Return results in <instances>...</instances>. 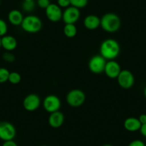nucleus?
I'll list each match as a JSON object with an SVG mask.
<instances>
[{"label":"nucleus","instance_id":"1","mask_svg":"<svg viewBox=\"0 0 146 146\" xmlns=\"http://www.w3.org/2000/svg\"><path fill=\"white\" fill-rule=\"evenodd\" d=\"M120 52V46L114 39H107L100 44V53L106 60H114L119 56Z\"/></svg>","mask_w":146,"mask_h":146},{"label":"nucleus","instance_id":"2","mask_svg":"<svg viewBox=\"0 0 146 146\" xmlns=\"http://www.w3.org/2000/svg\"><path fill=\"white\" fill-rule=\"evenodd\" d=\"M120 25V18L115 13H106L100 19V27L104 31L108 33H114L118 31Z\"/></svg>","mask_w":146,"mask_h":146},{"label":"nucleus","instance_id":"3","mask_svg":"<svg viewBox=\"0 0 146 146\" xmlns=\"http://www.w3.org/2000/svg\"><path fill=\"white\" fill-rule=\"evenodd\" d=\"M20 26L25 32L29 34H35L42 29V22L41 19L36 15H29L24 17Z\"/></svg>","mask_w":146,"mask_h":146},{"label":"nucleus","instance_id":"4","mask_svg":"<svg viewBox=\"0 0 146 146\" xmlns=\"http://www.w3.org/2000/svg\"><path fill=\"white\" fill-rule=\"evenodd\" d=\"M86 96L85 92L79 89H73L70 90L66 96L67 104L72 108H79L85 102Z\"/></svg>","mask_w":146,"mask_h":146},{"label":"nucleus","instance_id":"5","mask_svg":"<svg viewBox=\"0 0 146 146\" xmlns=\"http://www.w3.org/2000/svg\"><path fill=\"white\" fill-rule=\"evenodd\" d=\"M107 60L100 54L92 56L88 62L89 70L94 74L99 75L104 72L105 65H106Z\"/></svg>","mask_w":146,"mask_h":146},{"label":"nucleus","instance_id":"6","mask_svg":"<svg viewBox=\"0 0 146 146\" xmlns=\"http://www.w3.org/2000/svg\"><path fill=\"white\" fill-rule=\"evenodd\" d=\"M17 134L15 125L9 122H0V139L5 141L12 140Z\"/></svg>","mask_w":146,"mask_h":146},{"label":"nucleus","instance_id":"7","mask_svg":"<svg viewBox=\"0 0 146 146\" xmlns=\"http://www.w3.org/2000/svg\"><path fill=\"white\" fill-rule=\"evenodd\" d=\"M44 109L49 113L59 111L61 108L60 99L55 95H49L43 100Z\"/></svg>","mask_w":146,"mask_h":146},{"label":"nucleus","instance_id":"8","mask_svg":"<svg viewBox=\"0 0 146 146\" xmlns=\"http://www.w3.org/2000/svg\"><path fill=\"white\" fill-rule=\"evenodd\" d=\"M117 83L123 89H130L134 85L135 78L133 73L127 70H121L117 78Z\"/></svg>","mask_w":146,"mask_h":146},{"label":"nucleus","instance_id":"9","mask_svg":"<svg viewBox=\"0 0 146 146\" xmlns=\"http://www.w3.org/2000/svg\"><path fill=\"white\" fill-rule=\"evenodd\" d=\"M41 105V99L36 94H29L23 100V107L27 111L33 112L36 110Z\"/></svg>","mask_w":146,"mask_h":146},{"label":"nucleus","instance_id":"10","mask_svg":"<svg viewBox=\"0 0 146 146\" xmlns=\"http://www.w3.org/2000/svg\"><path fill=\"white\" fill-rule=\"evenodd\" d=\"M80 17V11L79 9L70 6L66 8L62 13V20L64 24H75Z\"/></svg>","mask_w":146,"mask_h":146},{"label":"nucleus","instance_id":"11","mask_svg":"<svg viewBox=\"0 0 146 146\" xmlns=\"http://www.w3.org/2000/svg\"><path fill=\"white\" fill-rule=\"evenodd\" d=\"M62 8L56 4H50L48 7L45 9L47 18L52 22H58L62 19Z\"/></svg>","mask_w":146,"mask_h":146},{"label":"nucleus","instance_id":"12","mask_svg":"<svg viewBox=\"0 0 146 146\" xmlns=\"http://www.w3.org/2000/svg\"><path fill=\"white\" fill-rule=\"evenodd\" d=\"M121 70V67L118 62L115 60H109L107 62L104 72L110 79H117Z\"/></svg>","mask_w":146,"mask_h":146},{"label":"nucleus","instance_id":"13","mask_svg":"<svg viewBox=\"0 0 146 146\" xmlns=\"http://www.w3.org/2000/svg\"><path fill=\"white\" fill-rule=\"evenodd\" d=\"M64 121V115L62 112L56 111L50 113L48 118V123L53 128H59L63 125Z\"/></svg>","mask_w":146,"mask_h":146},{"label":"nucleus","instance_id":"14","mask_svg":"<svg viewBox=\"0 0 146 146\" xmlns=\"http://www.w3.org/2000/svg\"><path fill=\"white\" fill-rule=\"evenodd\" d=\"M2 47L7 52H12L17 47V41L15 36L12 35H5L1 37Z\"/></svg>","mask_w":146,"mask_h":146},{"label":"nucleus","instance_id":"15","mask_svg":"<svg viewBox=\"0 0 146 146\" xmlns=\"http://www.w3.org/2000/svg\"><path fill=\"white\" fill-rule=\"evenodd\" d=\"M84 26L89 30H95L100 27V18L95 15H89L84 19Z\"/></svg>","mask_w":146,"mask_h":146},{"label":"nucleus","instance_id":"16","mask_svg":"<svg viewBox=\"0 0 146 146\" xmlns=\"http://www.w3.org/2000/svg\"><path fill=\"white\" fill-rule=\"evenodd\" d=\"M8 21L14 26H19L22 25L24 19L23 14L18 9H12L8 14Z\"/></svg>","mask_w":146,"mask_h":146},{"label":"nucleus","instance_id":"17","mask_svg":"<svg viewBox=\"0 0 146 146\" xmlns=\"http://www.w3.org/2000/svg\"><path fill=\"white\" fill-rule=\"evenodd\" d=\"M141 125H142L139 121L138 118L136 117H127L124 121L125 129L129 132H136L140 130Z\"/></svg>","mask_w":146,"mask_h":146},{"label":"nucleus","instance_id":"18","mask_svg":"<svg viewBox=\"0 0 146 146\" xmlns=\"http://www.w3.org/2000/svg\"><path fill=\"white\" fill-rule=\"evenodd\" d=\"M63 32L68 38H73L78 33V29L75 24H66L63 29Z\"/></svg>","mask_w":146,"mask_h":146},{"label":"nucleus","instance_id":"19","mask_svg":"<svg viewBox=\"0 0 146 146\" xmlns=\"http://www.w3.org/2000/svg\"><path fill=\"white\" fill-rule=\"evenodd\" d=\"M36 7V3L35 0H24L22 2V8L25 12H32L35 10Z\"/></svg>","mask_w":146,"mask_h":146},{"label":"nucleus","instance_id":"20","mask_svg":"<svg viewBox=\"0 0 146 146\" xmlns=\"http://www.w3.org/2000/svg\"><path fill=\"white\" fill-rule=\"evenodd\" d=\"M21 80H22V76L17 72H12L9 73L8 81L11 84L17 85L21 82Z\"/></svg>","mask_w":146,"mask_h":146},{"label":"nucleus","instance_id":"21","mask_svg":"<svg viewBox=\"0 0 146 146\" xmlns=\"http://www.w3.org/2000/svg\"><path fill=\"white\" fill-rule=\"evenodd\" d=\"M70 5L78 9H82L88 4V0H70Z\"/></svg>","mask_w":146,"mask_h":146},{"label":"nucleus","instance_id":"22","mask_svg":"<svg viewBox=\"0 0 146 146\" xmlns=\"http://www.w3.org/2000/svg\"><path fill=\"white\" fill-rule=\"evenodd\" d=\"M10 72L5 67H0V84L7 82Z\"/></svg>","mask_w":146,"mask_h":146},{"label":"nucleus","instance_id":"23","mask_svg":"<svg viewBox=\"0 0 146 146\" xmlns=\"http://www.w3.org/2000/svg\"><path fill=\"white\" fill-rule=\"evenodd\" d=\"M8 31V25L4 19H0V37L7 35Z\"/></svg>","mask_w":146,"mask_h":146},{"label":"nucleus","instance_id":"24","mask_svg":"<svg viewBox=\"0 0 146 146\" xmlns=\"http://www.w3.org/2000/svg\"><path fill=\"white\" fill-rule=\"evenodd\" d=\"M2 58L3 60H5V62H9V63H12L14 62L15 60V56L12 54L11 52H7L6 51V52H5L2 55Z\"/></svg>","mask_w":146,"mask_h":146},{"label":"nucleus","instance_id":"25","mask_svg":"<svg viewBox=\"0 0 146 146\" xmlns=\"http://www.w3.org/2000/svg\"><path fill=\"white\" fill-rule=\"evenodd\" d=\"M50 4V0H36V5L41 9H46Z\"/></svg>","mask_w":146,"mask_h":146},{"label":"nucleus","instance_id":"26","mask_svg":"<svg viewBox=\"0 0 146 146\" xmlns=\"http://www.w3.org/2000/svg\"><path fill=\"white\" fill-rule=\"evenodd\" d=\"M57 5L60 7L64 8V9L71 6L70 0H57Z\"/></svg>","mask_w":146,"mask_h":146},{"label":"nucleus","instance_id":"27","mask_svg":"<svg viewBox=\"0 0 146 146\" xmlns=\"http://www.w3.org/2000/svg\"><path fill=\"white\" fill-rule=\"evenodd\" d=\"M128 146H145V143H143L142 140H133V141L128 145Z\"/></svg>","mask_w":146,"mask_h":146},{"label":"nucleus","instance_id":"28","mask_svg":"<svg viewBox=\"0 0 146 146\" xmlns=\"http://www.w3.org/2000/svg\"><path fill=\"white\" fill-rule=\"evenodd\" d=\"M2 146H18L16 142L12 140H8V141H5L2 144Z\"/></svg>","mask_w":146,"mask_h":146},{"label":"nucleus","instance_id":"29","mask_svg":"<svg viewBox=\"0 0 146 146\" xmlns=\"http://www.w3.org/2000/svg\"><path fill=\"white\" fill-rule=\"evenodd\" d=\"M139 121L140 122L141 125L145 124L146 123V115L145 114H142L139 116L138 117Z\"/></svg>","mask_w":146,"mask_h":146},{"label":"nucleus","instance_id":"30","mask_svg":"<svg viewBox=\"0 0 146 146\" xmlns=\"http://www.w3.org/2000/svg\"><path fill=\"white\" fill-rule=\"evenodd\" d=\"M140 133L142 134V135L144 136L145 137H146V123L145 124L142 125L141 127H140Z\"/></svg>","mask_w":146,"mask_h":146},{"label":"nucleus","instance_id":"31","mask_svg":"<svg viewBox=\"0 0 146 146\" xmlns=\"http://www.w3.org/2000/svg\"><path fill=\"white\" fill-rule=\"evenodd\" d=\"M144 96H145V98H146V87L145 88V89H144Z\"/></svg>","mask_w":146,"mask_h":146},{"label":"nucleus","instance_id":"32","mask_svg":"<svg viewBox=\"0 0 146 146\" xmlns=\"http://www.w3.org/2000/svg\"><path fill=\"white\" fill-rule=\"evenodd\" d=\"M102 146H113V145H111L107 144V145H102Z\"/></svg>","mask_w":146,"mask_h":146},{"label":"nucleus","instance_id":"33","mask_svg":"<svg viewBox=\"0 0 146 146\" xmlns=\"http://www.w3.org/2000/svg\"><path fill=\"white\" fill-rule=\"evenodd\" d=\"M2 47V44H1V37H0V48Z\"/></svg>","mask_w":146,"mask_h":146},{"label":"nucleus","instance_id":"34","mask_svg":"<svg viewBox=\"0 0 146 146\" xmlns=\"http://www.w3.org/2000/svg\"><path fill=\"white\" fill-rule=\"evenodd\" d=\"M42 146H47V145H42Z\"/></svg>","mask_w":146,"mask_h":146},{"label":"nucleus","instance_id":"35","mask_svg":"<svg viewBox=\"0 0 146 146\" xmlns=\"http://www.w3.org/2000/svg\"></svg>","mask_w":146,"mask_h":146}]
</instances>
